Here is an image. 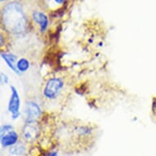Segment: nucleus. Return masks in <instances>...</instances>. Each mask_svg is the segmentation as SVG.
<instances>
[{"mask_svg":"<svg viewBox=\"0 0 156 156\" xmlns=\"http://www.w3.org/2000/svg\"><path fill=\"white\" fill-rule=\"evenodd\" d=\"M3 24L9 32L21 34L26 29V18L21 6L18 3H8L3 8Z\"/></svg>","mask_w":156,"mask_h":156,"instance_id":"obj_1","label":"nucleus"},{"mask_svg":"<svg viewBox=\"0 0 156 156\" xmlns=\"http://www.w3.org/2000/svg\"><path fill=\"white\" fill-rule=\"evenodd\" d=\"M1 56H2V57H3V61L6 62V64L8 65V66L10 68L12 71H14L16 73V74H20V72L18 71L17 69H16V65L13 63L12 61H10L9 60V58H8V56H7V55H6V53H2L1 54Z\"/></svg>","mask_w":156,"mask_h":156,"instance_id":"obj_10","label":"nucleus"},{"mask_svg":"<svg viewBox=\"0 0 156 156\" xmlns=\"http://www.w3.org/2000/svg\"><path fill=\"white\" fill-rule=\"evenodd\" d=\"M55 1V3H56L57 4H62V3H64L65 0H54Z\"/></svg>","mask_w":156,"mask_h":156,"instance_id":"obj_15","label":"nucleus"},{"mask_svg":"<svg viewBox=\"0 0 156 156\" xmlns=\"http://www.w3.org/2000/svg\"><path fill=\"white\" fill-rule=\"evenodd\" d=\"M6 55H7V56H8V58H9V60L10 61H12V62L15 64V62H16V60H17V58H16V56H15L13 53H6Z\"/></svg>","mask_w":156,"mask_h":156,"instance_id":"obj_12","label":"nucleus"},{"mask_svg":"<svg viewBox=\"0 0 156 156\" xmlns=\"http://www.w3.org/2000/svg\"><path fill=\"white\" fill-rule=\"evenodd\" d=\"M20 107H21V100L17 90L14 86L11 87V97L8 101V111L11 113L13 119L20 116Z\"/></svg>","mask_w":156,"mask_h":156,"instance_id":"obj_3","label":"nucleus"},{"mask_svg":"<svg viewBox=\"0 0 156 156\" xmlns=\"http://www.w3.org/2000/svg\"><path fill=\"white\" fill-rule=\"evenodd\" d=\"M25 114L26 123L36 122L42 114L41 108L33 101H28L25 105Z\"/></svg>","mask_w":156,"mask_h":156,"instance_id":"obj_4","label":"nucleus"},{"mask_svg":"<svg viewBox=\"0 0 156 156\" xmlns=\"http://www.w3.org/2000/svg\"><path fill=\"white\" fill-rule=\"evenodd\" d=\"M13 130V127L12 125H11V124H4L1 127V135H3L4 133H7L8 132H10V131Z\"/></svg>","mask_w":156,"mask_h":156,"instance_id":"obj_11","label":"nucleus"},{"mask_svg":"<svg viewBox=\"0 0 156 156\" xmlns=\"http://www.w3.org/2000/svg\"><path fill=\"white\" fill-rule=\"evenodd\" d=\"M33 20L36 22V24L39 25L41 33H44L48 26V18L44 13L41 12H34L32 15Z\"/></svg>","mask_w":156,"mask_h":156,"instance_id":"obj_7","label":"nucleus"},{"mask_svg":"<svg viewBox=\"0 0 156 156\" xmlns=\"http://www.w3.org/2000/svg\"><path fill=\"white\" fill-rule=\"evenodd\" d=\"M16 69H17L18 71L20 73H22V72L27 71L30 69V62L26 58H21L16 62Z\"/></svg>","mask_w":156,"mask_h":156,"instance_id":"obj_9","label":"nucleus"},{"mask_svg":"<svg viewBox=\"0 0 156 156\" xmlns=\"http://www.w3.org/2000/svg\"><path fill=\"white\" fill-rule=\"evenodd\" d=\"M64 87V82L61 78H51L48 80L43 91L44 97L48 100H55Z\"/></svg>","mask_w":156,"mask_h":156,"instance_id":"obj_2","label":"nucleus"},{"mask_svg":"<svg viewBox=\"0 0 156 156\" xmlns=\"http://www.w3.org/2000/svg\"><path fill=\"white\" fill-rule=\"evenodd\" d=\"M45 156H58V154L56 151H51V152H48Z\"/></svg>","mask_w":156,"mask_h":156,"instance_id":"obj_14","label":"nucleus"},{"mask_svg":"<svg viewBox=\"0 0 156 156\" xmlns=\"http://www.w3.org/2000/svg\"><path fill=\"white\" fill-rule=\"evenodd\" d=\"M26 148L25 145L22 143L16 144L15 146H12L9 150L11 154L15 156H22L26 154Z\"/></svg>","mask_w":156,"mask_h":156,"instance_id":"obj_8","label":"nucleus"},{"mask_svg":"<svg viewBox=\"0 0 156 156\" xmlns=\"http://www.w3.org/2000/svg\"><path fill=\"white\" fill-rule=\"evenodd\" d=\"M8 80H9L8 77L7 76L6 74H3V73H2V74H1V81H2V83H5V84H7L8 83Z\"/></svg>","mask_w":156,"mask_h":156,"instance_id":"obj_13","label":"nucleus"},{"mask_svg":"<svg viewBox=\"0 0 156 156\" xmlns=\"http://www.w3.org/2000/svg\"><path fill=\"white\" fill-rule=\"evenodd\" d=\"M2 1H4V0H2Z\"/></svg>","mask_w":156,"mask_h":156,"instance_id":"obj_16","label":"nucleus"},{"mask_svg":"<svg viewBox=\"0 0 156 156\" xmlns=\"http://www.w3.org/2000/svg\"><path fill=\"white\" fill-rule=\"evenodd\" d=\"M19 135L14 130H12L7 133L1 135V145L3 147H12L17 144Z\"/></svg>","mask_w":156,"mask_h":156,"instance_id":"obj_6","label":"nucleus"},{"mask_svg":"<svg viewBox=\"0 0 156 156\" xmlns=\"http://www.w3.org/2000/svg\"><path fill=\"white\" fill-rule=\"evenodd\" d=\"M36 122L32 123H26V125L24 126L22 130V136L23 138L26 141H34L38 135V126L35 124Z\"/></svg>","mask_w":156,"mask_h":156,"instance_id":"obj_5","label":"nucleus"}]
</instances>
